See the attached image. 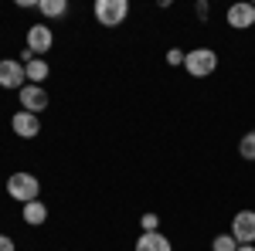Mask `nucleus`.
<instances>
[{
	"instance_id": "nucleus-1",
	"label": "nucleus",
	"mask_w": 255,
	"mask_h": 251,
	"mask_svg": "<svg viewBox=\"0 0 255 251\" xmlns=\"http://www.w3.org/2000/svg\"><path fill=\"white\" fill-rule=\"evenodd\" d=\"M7 193H10V200L31 204V200H38L41 183H38V176H34V173H10V176H7Z\"/></svg>"
},
{
	"instance_id": "nucleus-2",
	"label": "nucleus",
	"mask_w": 255,
	"mask_h": 251,
	"mask_svg": "<svg viewBox=\"0 0 255 251\" xmlns=\"http://www.w3.org/2000/svg\"><path fill=\"white\" fill-rule=\"evenodd\" d=\"M92 14H96V20L102 27H119L129 17V0H96Z\"/></svg>"
},
{
	"instance_id": "nucleus-3",
	"label": "nucleus",
	"mask_w": 255,
	"mask_h": 251,
	"mask_svg": "<svg viewBox=\"0 0 255 251\" xmlns=\"http://www.w3.org/2000/svg\"><path fill=\"white\" fill-rule=\"evenodd\" d=\"M184 68H187V75H194V78H208L218 68V55L211 48H194V51H187Z\"/></svg>"
},
{
	"instance_id": "nucleus-4",
	"label": "nucleus",
	"mask_w": 255,
	"mask_h": 251,
	"mask_svg": "<svg viewBox=\"0 0 255 251\" xmlns=\"http://www.w3.org/2000/svg\"><path fill=\"white\" fill-rule=\"evenodd\" d=\"M27 85V72L17 58H3L0 61V88H24Z\"/></svg>"
},
{
	"instance_id": "nucleus-5",
	"label": "nucleus",
	"mask_w": 255,
	"mask_h": 251,
	"mask_svg": "<svg viewBox=\"0 0 255 251\" xmlns=\"http://www.w3.org/2000/svg\"><path fill=\"white\" fill-rule=\"evenodd\" d=\"M232 238L238 245H255V211H238L232 217Z\"/></svg>"
},
{
	"instance_id": "nucleus-6",
	"label": "nucleus",
	"mask_w": 255,
	"mask_h": 251,
	"mask_svg": "<svg viewBox=\"0 0 255 251\" xmlns=\"http://www.w3.org/2000/svg\"><path fill=\"white\" fill-rule=\"evenodd\" d=\"M225 20H228V27H235V31H249V27H255V3H232L228 7V14H225Z\"/></svg>"
},
{
	"instance_id": "nucleus-7",
	"label": "nucleus",
	"mask_w": 255,
	"mask_h": 251,
	"mask_svg": "<svg viewBox=\"0 0 255 251\" xmlns=\"http://www.w3.org/2000/svg\"><path fill=\"white\" fill-rule=\"evenodd\" d=\"M20 109L41 116V112L48 109V92H44L41 85H24V88H20Z\"/></svg>"
},
{
	"instance_id": "nucleus-8",
	"label": "nucleus",
	"mask_w": 255,
	"mask_h": 251,
	"mask_svg": "<svg viewBox=\"0 0 255 251\" xmlns=\"http://www.w3.org/2000/svg\"><path fill=\"white\" fill-rule=\"evenodd\" d=\"M51 44H55V34H51L48 24H31V27H27V48H31L34 55L51 51Z\"/></svg>"
},
{
	"instance_id": "nucleus-9",
	"label": "nucleus",
	"mask_w": 255,
	"mask_h": 251,
	"mask_svg": "<svg viewBox=\"0 0 255 251\" xmlns=\"http://www.w3.org/2000/svg\"><path fill=\"white\" fill-rule=\"evenodd\" d=\"M10 126H14V133L20 136V139H34V136H41V116H34V112H14V119H10Z\"/></svg>"
},
{
	"instance_id": "nucleus-10",
	"label": "nucleus",
	"mask_w": 255,
	"mask_h": 251,
	"mask_svg": "<svg viewBox=\"0 0 255 251\" xmlns=\"http://www.w3.org/2000/svg\"><path fill=\"white\" fill-rule=\"evenodd\" d=\"M136 251H174V245H170L160 231H146V234L136 238Z\"/></svg>"
},
{
	"instance_id": "nucleus-11",
	"label": "nucleus",
	"mask_w": 255,
	"mask_h": 251,
	"mask_svg": "<svg viewBox=\"0 0 255 251\" xmlns=\"http://www.w3.org/2000/svg\"><path fill=\"white\" fill-rule=\"evenodd\" d=\"M20 217H24L27 224H34V228H41V224L48 221V207H44L41 200H31V204H24V211H20Z\"/></svg>"
},
{
	"instance_id": "nucleus-12",
	"label": "nucleus",
	"mask_w": 255,
	"mask_h": 251,
	"mask_svg": "<svg viewBox=\"0 0 255 251\" xmlns=\"http://www.w3.org/2000/svg\"><path fill=\"white\" fill-rule=\"evenodd\" d=\"M24 72H27V85H41V82L48 78L51 68H48V61H44V58H34V61L24 65Z\"/></svg>"
},
{
	"instance_id": "nucleus-13",
	"label": "nucleus",
	"mask_w": 255,
	"mask_h": 251,
	"mask_svg": "<svg viewBox=\"0 0 255 251\" xmlns=\"http://www.w3.org/2000/svg\"><path fill=\"white\" fill-rule=\"evenodd\" d=\"M38 10L44 17H65L68 14V0H41Z\"/></svg>"
},
{
	"instance_id": "nucleus-14",
	"label": "nucleus",
	"mask_w": 255,
	"mask_h": 251,
	"mask_svg": "<svg viewBox=\"0 0 255 251\" xmlns=\"http://www.w3.org/2000/svg\"><path fill=\"white\" fill-rule=\"evenodd\" d=\"M238 153L245 156V160H252V163H255V129L242 136V143H238Z\"/></svg>"
},
{
	"instance_id": "nucleus-15",
	"label": "nucleus",
	"mask_w": 255,
	"mask_h": 251,
	"mask_svg": "<svg viewBox=\"0 0 255 251\" xmlns=\"http://www.w3.org/2000/svg\"><path fill=\"white\" fill-rule=\"evenodd\" d=\"M211 251H238V241L232 234H218L215 241H211Z\"/></svg>"
},
{
	"instance_id": "nucleus-16",
	"label": "nucleus",
	"mask_w": 255,
	"mask_h": 251,
	"mask_svg": "<svg viewBox=\"0 0 255 251\" xmlns=\"http://www.w3.org/2000/svg\"><path fill=\"white\" fill-rule=\"evenodd\" d=\"M139 228H143V234L146 231H160V217L157 214H143V217H139Z\"/></svg>"
},
{
	"instance_id": "nucleus-17",
	"label": "nucleus",
	"mask_w": 255,
	"mask_h": 251,
	"mask_svg": "<svg viewBox=\"0 0 255 251\" xmlns=\"http://www.w3.org/2000/svg\"><path fill=\"white\" fill-rule=\"evenodd\" d=\"M184 58H187V51H180V48H170V51H167V65H170V68L184 65Z\"/></svg>"
},
{
	"instance_id": "nucleus-18",
	"label": "nucleus",
	"mask_w": 255,
	"mask_h": 251,
	"mask_svg": "<svg viewBox=\"0 0 255 251\" xmlns=\"http://www.w3.org/2000/svg\"><path fill=\"white\" fill-rule=\"evenodd\" d=\"M194 14H197V17H201V20H208V14H211V7H208V0H197Z\"/></svg>"
},
{
	"instance_id": "nucleus-19",
	"label": "nucleus",
	"mask_w": 255,
	"mask_h": 251,
	"mask_svg": "<svg viewBox=\"0 0 255 251\" xmlns=\"http://www.w3.org/2000/svg\"><path fill=\"white\" fill-rule=\"evenodd\" d=\"M0 251H17V245H14V238L0 234Z\"/></svg>"
},
{
	"instance_id": "nucleus-20",
	"label": "nucleus",
	"mask_w": 255,
	"mask_h": 251,
	"mask_svg": "<svg viewBox=\"0 0 255 251\" xmlns=\"http://www.w3.org/2000/svg\"><path fill=\"white\" fill-rule=\"evenodd\" d=\"M238 251H255V245H238Z\"/></svg>"
}]
</instances>
